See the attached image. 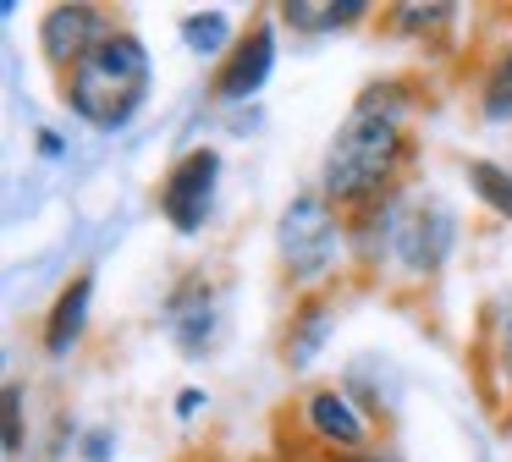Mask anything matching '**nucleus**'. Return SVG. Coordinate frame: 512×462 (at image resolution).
<instances>
[{"label": "nucleus", "instance_id": "f257e3e1", "mask_svg": "<svg viewBox=\"0 0 512 462\" xmlns=\"http://www.w3.org/2000/svg\"><path fill=\"white\" fill-rule=\"evenodd\" d=\"M67 99L89 127L116 132L138 116V105L149 99V50L138 33H111L94 55H83L72 66Z\"/></svg>", "mask_w": 512, "mask_h": 462}, {"label": "nucleus", "instance_id": "f03ea898", "mask_svg": "<svg viewBox=\"0 0 512 462\" xmlns=\"http://www.w3.org/2000/svg\"><path fill=\"white\" fill-rule=\"evenodd\" d=\"M397 160H402L397 121L358 105L342 121V132L331 138V154H325V198H336V204H364L369 193L386 187Z\"/></svg>", "mask_w": 512, "mask_h": 462}, {"label": "nucleus", "instance_id": "7ed1b4c3", "mask_svg": "<svg viewBox=\"0 0 512 462\" xmlns=\"http://www.w3.org/2000/svg\"><path fill=\"white\" fill-rule=\"evenodd\" d=\"M452 237H457V220L435 198H402V204L386 209V242L413 275L441 270V259L452 253Z\"/></svg>", "mask_w": 512, "mask_h": 462}, {"label": "nucleus", "instance_id": "20e7f679", "mask_svg": "<svg viewBox=\"0 0 512 462\" xmlns=\"http://www.w3.org/2000/svg\"><path fill=\"white\" fill-rule=\"evenodd\" d=\"M276 242H281V264H287L292 275H320L325 264L342 253V226H336L331 215V198H292L287 209H281V226H276Z\"/></svg>", "mask_w": 512, "mask_h": 462}, {"label": "nucleus", "instance_id": "39448f33", "mask_svg": "<svg viewBox=\"0 0 512 462\" xmlns=\"http://www.w3.org/2000/svg\"><path fill=\"white\" fill-rule=\"evenodd\" d=\"M215 176H221V154L215 149H193L171 165L166 187H160V209L177 231H199L210 220V198H215Z\"/></svg>", "mask_w": 512, "mask_h": 462}, {"label": "nucleus", "instance_id": "423d86ee", "mask_svg": "<svg viewBox=\"0 0 512 462\" xmlns=\"http://www.w3.org/2000/svg\"><path fill=\"white\" fill-rule=\"evenodd\" d=\"M111 22H105L100 6H56L45 22H39V50L56 66H78L83 55H94L105 39H111Z\"/></svg>", "mask_w": 512, "mask_h": 462}, {"label": "nucleus", "instance_id": "0eeeda50", "mask_svg": "<svg viewBox=\"0 0 512 462\" xmlns=\"http://www.w3.org/2000/svg\"><path fill=\"white\" fill-rule=\"evenodd\" d=\"M270 66H276V33L259 22V28L232 50V61L221 66V77H215V94H221V99H254L259 88H265Z\"/></svg>", "mask_w": 512, "mask_h": 462}, {"label": "nucleus", "instance_id": "6e6552de", "mask_svg": "<svg viewBox=\"0 0 512 462\" xmlns=\"http://www.w3.org/2000/svg\"><path fill=\"white\" fill-rule=\"evenodd\" d=\"M171 325H177V347L188 358H204L215 347V303L199 281H188V292L171 297Z\"/></svg>", "mask_w": 512, "mask_h": 462}, {"label": "nucleus", "instance_id": "1a4fd4ad", "mask_svg": "<svg viewBox=\"0 0 512 462\" xmlns=\"http://www.w3.org/2000/svg\"><path fill=\"white\" fill-rule=\"evenodd\" d=\"M309 424L320 429L325 440H336V446H364V418L353 413V402L336 391H314L309 396Z\"/></svg>", "mask_w": 512, "mask_h": 462}, {"label": "nucleus", "instance_id": "9d476101", "mask_svg": "<svg viewBox=\"0 0 512 462\" xmlns=\"http://www.w3.org/2000/svg\"><path fill=\"white\" fill-rule=\"evenodd\" d=\"M89 297H94V281L89 275H78V281L61 292V303H56V314H50V325H45V347L56 352H72V341H78V330H83V314H89Z\"/></svg>", "mask_w": 512, "mask_h": 462}, {"label": "nucleus", "instance_id": "9b49d317", "mask_svg": "<svg viewBox=\"0 0 512 462\" xmlns=\"http://www.w3.org/2000/svg\"><path fill=\"white\" fill-rule=\"evenodd\" d=\"M364 0H336V6H314V0H287L281 6V17L287 22H298V28H314V33H325V28H347L353 17H364Z\"/></svg>", "mask_w": 512, "mask_h": 462}, {"label": "nucleus", "instance_id": "f8f14e48", "mask_svg": "<svg viewBox=\"0 0 512 462\" xmlns=\"http://www.w3.org/2000/svg\"><path fill=\"white\" fill-rule=\"evenodd\" d=\"M226 39H232V17L226 11H193V17H182V44L193 55H215Z\"/></svg>", "mask_w": 512, "mask_h": 462}, {"label": "nucleus", "instance_id": "ddd939ff", "mask_svg": "<svg viewBox=\"0 0 512 462\" xmlns=\"http://www.w3.org/2000/svg\"><path fill=\"white\" fill-rule=\"evenodd\" d=\"M468 182H474V193L485 198L496 215H507L512 220V176L501 171V165H490V160H474L468 165Z\"/></svg>", "mask_w": 512, "mask_h": 462}, {"label": "nucleus", "instance_id": "4468645a", "mask_svg": "<svg viewBox=\"0 0 512 462\" xmlns=\"http://www.w3.org/2000/svg\"><path fill=\"white\" fill-rule=\"evenodd\" d=\"M485 116L512 121V50L496 61V72H490V83H485Z\"/></svg>", "mask_w": 512, "mask_h": 462}, {"label": "nucleus", "instance_id": "2eb2a0df", "mask_svg": "<svg viewBox=\"0 0 512 462\" xmlns=\"http://www.w3.org/2000/svg\"><path fill=\"white\" fill-rule=\"evenodd\" d=\"M320 341H325V308H309V314L298 319V341L287 347V358L292 363H309L314 352H320Z\"/></svg>", "mask_w": 512, "mask_h": 462}, {"label": "nucleus", "instance_id": "dca6fc26", "mask_svg": "<svg viewBox=\"0 0 512 462\" xmlns=\"http://www.w3.org/2000/svg\"><path fill=\"white\" fill-rule=\"evenodd\" d=\"M23 451V391L6 385V457Z\"/></svg>", "mask_w": 512, "mask_h": 462}, {"label": "nucleus", "instance_id": "f3484780", "mask_svg": "<svg viewBox=\"0 0 512 462\" xmlns=\"http://www.w3.org/2000/svg\"><path fill=\"white\" fill-rule=\"evenodd\" d=\"M83 457L105 462V457H111V435H105V429H89V435H83Z\"/></svg>", "mask_w": 512, "mask_h": 462}, {"label": "nucleus", "instance_id": "a211bd4d", "mask_svg": "<svg viewBox=\"0 0 512 462\" xmlns=\"http://www.w3.org/2000/svg\"><path fill=\"white\" fill-rule=\"evenodd\" d=\"M199 407H204V391H182L177 396V413H199Z\"/></svg>", "mask_w": 512, "mask_h": 462}, {"label": "nucleus", "instance_id": "6ab92c4d", "mask_svg": "<svg viewBox=\"0 0 512 462\" xmlns=\"http://www.w3.org/2000/svg\"><path fill=\"white\" fill-rule=\"evenodd\" d=\"M358 462H397V457H358Z\"/></svg>", "mask_w": 512, "mask_h": 462}, {"label": "nucleus", "instance_id": "aec40b11", "mask_svg": "<svg viewBox=\"0 0 512 462\" xmlns=\"http://www.w3.org/2000/svg\"><path fill=\"white\" fill-rule=\"evenodd\" d=\"M507 358H512V325H507Z\"/></svg>", "mask_w": 512, "mask_h": 462}]
</instances>
